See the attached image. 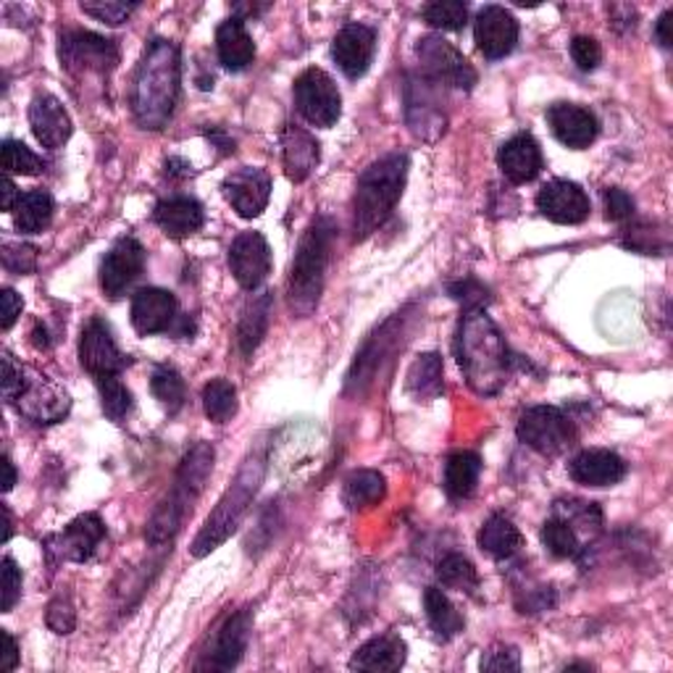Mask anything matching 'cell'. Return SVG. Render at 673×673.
Instances as JSON below:
<instances>
[{
  "mask_svg": "<svg viewBox=\"0 0 673 673\" xmlns=\"http://www.w3.org/2000/svg\"><path fill=\"white\" fill-rule=\"evenodd\" d=\"M455 358H458L463 379L476 395H497L508 384L514 355L505 345L500 329L484 313V308L466 311L463 315L458 336H455Z\"/></svg>",
  "mask_w": 673,
  "mask_h": 673,
  "instance_id": "obj_1",
  "label": "cell"
},
{
  "mask_svg": "<svg viewBox=\"0 0 673 673\" xmlns=\"http://www.w3.org/2000/svg\"><path fill=\"white\" fill-rule=\"evenodd\" d=\"M182 61L172 40H151L132 82V116L143 130L158 132L172 122L179 101Z\"/></svg>",
  "mask_w": 673,
  "mask_h": 673,
  "instance_id": "obj_2",
  "label": "cell"
},
{
  "mask_svg": "<svg viewBox=\"0 0 673 673\" xmlns=\"http://www.w3.org/2000/svg\"><path fill=\"white\" fill-rule=\"evenodd\" d=\"M411 161L405 153H390L379 158L358 177L353 198V237L366 240L376 229L384 227L392 210L403 198L405 179H408Z\"/></svg>",
  "mask_w": 673,
  "mask_h": 673,
  "instance_id": "obj_3",
  "label": "cell"
},
{
  "mask_svg": "<svg viewBox=\"0 0 673 673\" xmlns=\"http://www.w3.org/2000/svg\"><path fill=\"white\" fill-rule=\"evenodd\" d=\"M214 447L208 442H198L179 463V472L174 476V487L161 500V505L153 514L151 524H147V542L151 545H166L179 535L182 524H185L187 514H193L195 503L206 487L210 472H214Z\"/></svg>",
  "mask_w": 673,
  "mask_h": 673,
  "instance_id": "obj_4",
  "label": "cell"
},
{
  "mask_svg": "<svg viewBox=\"0 0 673 673\" xmlns=\"http://www.w3.org/2000/svg\"><path fill=\"white\" fill-rule=\"evenodd\" d=\"M334 221L329 216H319L300 237L298 252H294L290 266V279H287V300L290 311L300 319L311 315L319 306L321 292H324V277L329 258H332L334 245Z\"/></svg>",
  "mask_w": 673,
  "mask_h": 673,
  "instance_id": "obj_5",
  "label": "cell"
},
{
  "mask_svg": "<svg viewBox=\"0 0 673 673\" xmlns=\"http://www.w3.org/2000/svg\"><path fill=\"white\" fill-rule=\"evenodd\" d=\"M263 474H266V463L258 453L250 455V458L242 463V468L237 472L231 487L224 493L219 505L214 508V514L208 516L200 535L195 537L193 542L195 558H206L208 552H214L216 547H221L231 535H235V529L242 521L245 510H248V505L252 503V497H256L258 487H261Z\"/></svg>",
  "mask_w": 673,
  "mask_h": 673,
  "instance_id": "obj_6",
  "label": "cell"
},
{
  "mask_svg": "<svg viewBox=\"0 0 673 673\" xmlns=\"http://www.w3.org/2000/svg\"><path fill=\"white\" fill-rule=\"evenodd\" d=\"M61 66L76 80L84 76H108L122 61L116 40L90 30H66L59 40Z\"/></svg>",
  "mask_w": 673,
  "mask_h": 673,
  "instance_id": "obj_7",
  "label": "cell"
},
{
  "mask_svg": "<svg viewBox=\"0 0 673 673\" xmlns=\"http://www.w3.org/2000/svg\"><path fill=\"white\" fill-rule=\"evenodd\" d=\"M516 434L524 445H529L539 455H547V458H556L577 442V426L556 405L526 408L518 418Z\"/></svg>",
  "mask_w": 673,
  "mask_h": 673,
  "instance_id": "obj_8",
  "label": "cell"
},
{
  "mask_svg": "<svg viewBox=\"0 0 673 673\" xmlns=\"http://www.w3.org/2000/svg\"><path fill=\"white\" fill-rule=\"evenodd\" d=\"M416 55L424 80L458 90H472L476 84V72L466 55L447 40H442L439 34L421 38L416 42Z\"/></svg>",
  "mask_w": 673,
  "mask_h": 673,
  "instance_id": "obj_9",
  "label": "cell"
},
{
  "mask_svg": "<svg viewBox=\"0 0 673 673\" xmlns=\"http://www.w3.org/2000/svg\"><path fill=\"white\" fill-rule=\"evenodd\" d=\"M294 105L298 114L308 124L329 130L340 122L342 114V95L332 76L324 69H306L303 74L294 80Z\"/></svg>",
  "mask_w": 673,
  "mask_h": 673,
  "instance_id": "obj_10",
  "label": "cell"
},
{
  "mask_svg": "<svg viewBox=\"0 0 673 673\" xmlns=\"http://www.w3.org/2000/svg\"><path fill=\"white\" fill-rule=\"evenodd\" d=\"M403 332H405V315H392L390 321H384L382 329L376 334H371V340L363 345L361 353L355 355L353 369L348 374V392H361L366 390L382 371V363L390 361V355L395 353L397 345H403Z\"/></svg>",
  "mask_w": 673,
  "mask_h": 673,
  "instance_id": "obj_11",
  "label": "cell"
},
{
  "mask_svg": "<svg viewBox=\"0 0 673 673\" xmlns=\"http://www.w3.org/2000/svg\"><path fill=\"white\" fill-rule=\"evenodd\" d=\"M80 363L87 374L101 379V376L122 374V371L130 366V358L118 350L114 334H111V329L105 321L90 319L82 329Z\"/></svg>",
  "mask_w": 673,
  "mask_h": 673,
  "instance_id": "obj_12",
  "label": "cell"
},
{
  "mask_svg": "<svg viewBox=\"0 0 673 673\" xmlns=\"http://www.w3.org/2000/svg\"><path fill=\"white\" fill-rule=\"evenodd\" d=\"M105 539V524L97 514L76 516L61 535L45 539V552L55 560H72L84 563L95 556V550Z\"/></svg>",
  "mask_w": 673,
  "mask_h": 673,
  "instance_id": "obj_13",
  "label": "cell"
},
{
  "mask_svg": "<svg viewBox=\"0 0 673 673\" xmlns=\"http://www.w3.org/2000/svg\"><path fill=\"white\" fill-rule=\"evenodd\" d=\"M518 34H521V27H518L514 13L505 11L503 6H484L476 13L474 40L487 61H500L514 53Z\"/></svg>",
  "mask_w": 673,
  "mask_h": 673,
  "instance_id": "obj_14",
  "label": "cell"
},
{
  "mask_svg": "<svg viewBox=\"0 0 673 673\" xmlns=\"http://www.w3.org/2000/svg\"><path fill=\"white\" fill-rule=\"evenodd\" d=\"M229 269L242 290H258L271 273V248L261 231H242L229 248Z\"/></svg>",
  "mask_w": 673,
  "mask_h": 673,
  "instance_id": "obj_15",
  "label": "cell"
},
{
  "mask_svg": "<svg viewBox=\"0 0 673 673\" xmlns=\"http://www.w3.org/2000/svg\"><path fill=\"white\" fill-rule=\"evenodd\" d=\"M221 189L229 206L237 210V216H242V219H256V216H261L266 206H269L271 177L266 168L242 166L224 179Z\"/></svg>",
  "mask_w": 673,
  "mask_h": 673,
  "instance_id": "obj_16",
  "label": "cell"
},
{
  "mask_svg": "<svg viewBox=\"0 0 673 673\" xmlns=\"http://www.w3.org/2000/svg\"><path fill=\"white\" fill-rule=\"evenodd\" d=\"M17 408L21 416L34 421V424H55L72 408V397L53 379L30 374L17 400Z\"/></svg>",
  "mask_w": 673,
  "mask_h": 673,
  "instance_id": "obj_17",
  "label": "cell"
},
{
  "mask_svg": "<svg viewBox=\"0 0 673 673\" xmlns=\"http://www.w3.org/2000/svg\"><path fill=\"white\" fill-rule=\"evenodd\" d=\"M145 269V248L135 237H122L114 248L105 252L101 263V287L108 298H122L137 282Z\"/></svg>",
  "mask_w": 673,
  "mask_h": 673,
  "instance_id": "obj_18",
  "label": "cell"
},
{
  "mask_svg": "<svg viewBox=\"0 0 673 673\" xmlns=\"http://www.w3.org/2000/svg\"><path fill=\"white\" fill-rule=\"evenodd\" d=\"M250 629H252V613L250 608L237 610L231 613L227 621L221 623V629L216 631L214 644L206 652V661L198 669L206 671H231L237 663L242 661L245 650L250 642Z\"/></svg>",
  "mask_w": 673,
  "mask_h": 673,
  "instance_id": "obj_19",
  "label": "cell"
},
{
  "mask_svg": "<svg viewBox=\"0 0 673 673\" xmlns=\"http://www.w3.org/2000/svg\"><path fill=\"white\" fill-rule=\"evenodd\" d=\"M376 53V32L366 24H345L332 42V59L348 80H361Z\"/></svg>",
  "mask_w": 673,
  "mask_h": 673,
  "instance_id": "obj_20",
  "label": "cell"
},
{
  "mask_svg": "<svg viewBox=\"0 0 673 673\" xmlns=\"http://www.w3.org/2000/svg\"><path fill=\"white\" fill-rule=\"evenodd\" d=\"M547 124H550L558 143L571 147V151H584L598 139L600 132L592 111L577 103H552L547 108Z\"/></svg>",
  "mask_w": 673,
  "mask_h": 673,
  "instance_id": "obj_21",
  "label": "cell"
},
{
  "mask_svg": "<svg viewBox=\"0 0 673 673\" xmlns=\"http://www.w3.org/2000/svg\"><path fill=\"white\" fill-rule=\"evenodd\" d=\"M429 80H408L405 84V116L411 132L421 139H434L445 132V114Z\"/></svg>",
  "mask_w": 673,
  "mask_h": 673,
  "instance_id": "obj_22",
  "label": "cell"
},
{
  "mask_svg": "<svg viewBox=\"0 0 673 673\" xmlns=\"http://www.w3.org/2000/svg\"><path fill=\"white\" fill-rule=\"evenodd\" d=\"M537 208L556 224H581L589 216V198L577 182L552 179L537 193Z\"/></svg>",
  "mask_w": 673,
  "mask_h": 673,
  "instance_id": "obj_23",
  "label": "cell"
},
{
  "mask_svg": "<svg viewBox=\"0 0 673 673\" xmlns=\"http://www.w3.org/2000/svg\"><path fill=\"white\" fill-rule=\"evenodd\" d=\"M177 298L161 287H143L132 298V327L137 334H161L177 324Z\"/></svg>",
  "mask_w": 673,
  "mask_h": 673,
  "instance_id": "obj_24",
  "label": "cell"
},
{
  "mask_svg": "<svg viewBox=\"0 0 673 673\" xmlns=\"http://www.w3.org/2000/svg\"><path fill=\"white\" fill-rule=\"evenodd\" d=\"M30 126L38 143L48 151H59L72 137V118L61 101L51 93H38L30 103Z\"/></svg>",
  "mask_w": 673,
  "mask_h": 673,
  "instance_id": "obj_25",
  "label": "cell"
},
{
  "mask_svg": "<svg viewBox=\"0 0 673 673\" xmlns=\"http://www.w3.org/2000/svg\"><path fill=\"white\" fill-rule=\"evenodd\" d=\"M497 166H500L503 177L510 182V185H526V182L537 179V174L542 172L545 161H542V147L531 135L510 137L508 143L500 147L497 153Z\"/></svg>",
  "mask_w": 673,
  "mask_h": 673,
  "instance_id": "obj_26",
  "label": "cell"
},
{
  "mask_svg": "<svg viewBox=\"0 0 673 673\" xmlns=\"http://www.w3.org/2000/svg\"><path fill=\"white\" fill-rule=\"evenodd\" d=\"M153 221L158 224L161 231L172 240H185V237L195 235L206 221V210L189 195H172L156 203L153 210Z\"/></svg>",
  "mask_w": 673,
  "mask_h": 673,
  "instance_id": "obj_27",
  "label": "cell"
},
{
  "mask_svg": "<svg viewBox=\"0 0 673 673\" xmlns=\"http://www.w3.org/2000/svg\"><path fill=\"white\" fill-rule=\"evenodd\" d=\"M627 463L613 451H584L568 463V474L584 487H613L627 476Z\"/></svg>",
  "mask_w": 673,
  "mask_h": 673,
  "instance_id": "obj_28",
  "label": "cell"
},
{
  "mask_svg": "<svg viewBox=\"0 0 673 673\" xmlns=\"http://www.w3.org/2000/svg\"><path fill=\"white\" fill-rule=\"evenodd\" d=\"M282 161L290 182H306L321 161V145L311 132L298 124H287L282 132Z\"/></svg>",
  "mask_w": 673,
  "mask_h": 673,
  "instance_id": "obj_29",
  "label": "cell"
},
{
  "mask_svg": "<svg viewBox=\"0 0 673 673\" xmlns=\"http://www.w3.org/2000/svg\"><path fill=\"white\" fill-rule=\"evenodd\" d=\"M408 658V644L400 640V634H379L374 640L355 650L350 658V669L353 671H371V673H392L400 671Z\"/></svg>",
  "mask_w": 673,
  "mask_h": 673,
  "instance_id": "obj_30",
  "label": "cell"
},
{
  "mask_svg": "<svg viewBox=\"0 0 673 673\" xmlns=\"http://www.w3.org/2000/svg\"><path fill=\"white\" fill-rule=\"evenodd\" d=\"M216 53H219L221 66L229 72H242L256 59V42L245 30V21L240 17L227 19L216 30Z\"/></svg>",
  "mask_w": 673,
  "mask_h": 673,
  "instance_id": "obj_31",
  "label": "cell"
},
{
  "mask_svg": "<svg viewBox=\"0 0 673 673\" xmlns=\"http://www.w3.org/2000/svg\"><path fill=\"white\" fill-rule=\"evenodd\" d=\"M269 315H271V292L252 294L248 306L242 308L240 327H237V345H240L242 355H252L258 350V345H261L266 332H269Z\"/></svg>",
  "mask_w": 673,
  "mask_h": 673,
  "instance_id": "obj_32",
  "label": "cell"
},
{
  "mask_svg": "<svg viewBox=\"0 0 673 673\" xmlns=\"http://www.w3.org/2000/svg\"><path fill=\"white\" fill-rule=\"evenodd\" d=\"M476 539H479L482 550L487 552V556H493L495 560L514 558L524 547V537L521 531H518V526L500 514L489 516L487 521L482 524L479 537Z\"/></svg>",
  "mask_w": 673,
  "mask_h": 673,
  "instance_id": "obj_33",
  "label": "cell"
},
{
  "mask_svg": "<svg viewBox=\"0 0 673 673\" xmlns=\"http://www.w3.org/2000/svg\"><path fill=\"white\" fill-rule=\"evenodd\" d=\"M482 476V458L472 451L453 453L445 463V493L453 500H466L474 495Z\"/></svg>",
  "mask_w": 673,
  "mask_h": 673,
  "instance_id": "obj_34",
  "label": "cell"
},
{
  "mask_svg": "<svg viewBox=\"0 0 673 673\" xmlns=\"http://www.w3.org/2000/svg\"><path fill=\"white\" fill-rule=\"evenodd\" d=\"M445 369H442V358L437 353H424L413 361V366L408 369V376H405V390H408L411 397L421 400H434L442 395L445 390Z\"/></svg>",
  "mask_w": 673,
  "mask_h": 673,
  "instance_id": "obj_35",
  "label": "cell"
},
{
  "mask_svg": "<svg viewBox=\"0 0 673 673\" xmlns=\"http://www.w3.org/2000/svg\"><path fill=\"white\" fill-rule=\"evenodd\" d=\"M387 495V482L379 472H371V468H358L345 479V487H342V503L348 505L350 510H366L374 508L384 500Z\"/></svg>",
  "mask_w": 673,
  "mask_h": 673,
  "instance_id": "obj_36",
  "label": "cell"
},
{
  "mask_svg": "<svg viewBox=\"0 0 673 673\" xmlns=\"http://www.w3.org/2000/svg\"><path fill=\"white\" fill-rule=\"evenodd\" d=\"M424 610H426V619H429L432 631L439 636L442 642L453 640V636H458L460 631L466 629V621H463L458 608H455L451 598H447V594L437 587H429L424 592Z\"/></svg>",
  "mask_w": 673,
  "mask_h": 673,
  "instance_id": "obj_37",
  "label": "cell"
},
{
  "mask_svg": "<svg viewBox=\"0 0 673 673\" xmlns=\"http://www.w3.org/2000/svg\"><path fill=\"white\" fill-rule=\"evenodd\" d=\"M11 214L21 235H38V231L48 229L53 219V198L45 189H32V193L21 195Z\"/></svg>",
  "mask_w": 673,
  "mask_h": 673,
  "instance_id": "obj_38",
  "label": "cell"
},
{
  "mask_svg": "<svg viewBox=\"0 0 673 673\" xmlns=\"http://www.w3.org/2000/svg\"><path fill=\"white\" fill-rule=\"evenodd\" d=\"M203 411L214 424H227L237 413V390L227 379H210L203 387Z\"/></svg>",
  "mask_w": 673,
  "mask_h": 673,
  "instance_id": "obj_39",
  "label": "cell"
},
{
  "mask_svg": "<svg viewBox=\"0 0 673 673\" xmlns=\"http://www.w3.org/2000/svg\"><path fill=\"white\" fill-rule=\"evenodd\" d=\"M437 579L442 587L458 589V592L466 594H476V589H479V573H476L474 563L458 556V552L442 558V563L437 566Z\"/></svg>",
  "mask_w": 673,
  "mask_h": 673,
  "instance_id": "obj_40",
  "label": "cell"
},
{
  "mask_svg": "<svg viewBox=\"0 0 673 673\" xmlns=\"http://www.w3.org/2000/svg\"><path fill=\"white\" fill-rule=\"evenodd\" d=\"M539 539L547 547V552H552L556 558H579L581 556V539L573 526H568L563 518L552 516L550 521L542 524V531H539Z\"/></svg>",
  "mask_w": 673,
  "mask_h": 673,
  "instance_id": "obj_41",
  "label": "cell"
},
{
  "mask_svg": "<svg viewBox=\"0 0 673 673\" xmlns=\"http://www.w3.org/2000/svg\"><path fill=\"white\" fill-rule=\"evenodd\" d=\"M151 392H153V397H156L168 413H177L182 405H185V397H187L185 379H182L179 371L172 369V366H156V369H153Z\"/></svg>",
  "mask_w": 673,
  "mask_h": 673,
  "instance_id": "obj_42",
  "label": "cell"
},
{
  "mask_svg": "<svg viewBox=\"0 0 673 673\" xmlns=\"http://www.w3.org/2000/svg\"><path fill=\"white\" fill-rule=\"evenodd\" d=\"M556 516L563 518L568 526H573V531H584V535H598L602 526V510L594 503L584 500H558L556 503Z\"/></svg>",
  "mask_w": 673,
  "mask_h": 673,
  "instance_id": "obj_43",
  "label": "cell"
},
{
  "mask_svg": "<svg viewBox=\"0 0 673 673\" xmlns=\"http://www.w3.org/2000/svg\"><path fill=\"white\" fill-rule=\"evenodd\" d=\"M424 21L434 30L458 32L468 24V6L460 0H434L424 9Z\"/></svg>",
  "mask_w": 673,
  "mask_h": 673,
  "instance_id": "obj_44",
  "label": "cell"
},
{
  "mask_svg": "<svg viewBox=\"0 0 673 673\" xmlns=\"http://www.w3.org/2000/svg\"><path fill=\"white\" fill-rule=\"evenodd\" d=\"M97 392H101L103 413L111 421H124L126 413L132 411V392L118 376H101L95 379Z\"/></svg>",
  "mask_w": 673,
  "mask_h": 673,
  "instance_id": "obj_45",
  "label": "cell"
},
{
  "mask_svg": "<svg viewBox=\"0 0 673 673\" xmlns=\"http://www.w3.org/2000/svg\"><path fill=\"white\" fill-rule=\"evenodd\" d=\"M0 153H3L6 174H21V177H38L42 168H45V164H42V158L34 156L30 147H27L24 143H19V139H6L3 147H0Z\"/></svg>",
  "mask_w": 673,
  "mask_h": 673,
  "instance_id": "obj_46",
  "label": "cell"
},
{
  "mask_svg": "<svg viewBox=\"0 0 673 673\" xmlns=\"http://www.w3.org/2000/svg\"><path fill=\"white\" fill-rule=\"evenodd\" d=\"M623 248L644 252V256H652V252H663L669 250V240H665V231H652L650 224H634V227L623 229Z\"/></svg>",
  "mask_w": 673,
  "mask_h": 673,
  "instance_id": "obj_47",
  "label": "cell"
},
{
  "mask_svg": "<svg viewBox=\"0 0 673 673\" xmlns=\"http://www.w3.org/2000/svg\"><path fill=\"white\" fill-rule=\"evenodd\" d=\"M137 6L139 3H124V0H84L82 11L103 24L118 27L137 11Z\"/></svg>",
  "mask_w": 673,
  "mask_h": 673,
  "instance_id": "obj_48",
  "label": "cell"
},
{
  "mask_svg": "<svg viewBox=\"0 0 673 673\" xmlns=\"http://www.w3.org/2000/svg\"><path fill=\"white\" fill-rule=\"evenodd\" d=\"M0 261H3V269L9 273L27 277V273L38 269V248L24 242H3V248H0Z\"/></svg>",
  "mask_w": 673,
  "mask_h": 673,
  "instance_id": "obj_49",
  "label": "cell"
},
{
  "mask_svg": "<svg viewBox=\"0 0 673 673\" xmlns=\"http://www.w3.org/2000/svg\"><path fill=\"white\" fill-rule=\"evenodd\" d=\"M602 200H605V219L623 224L629 219H634V198L627 193V189L621 187H608L605 193H602Z\"/></svg>",
  "mask_w": 673,
  "mask_h": 673,
  "instance_id": "obj_50",
  "label": "cell"
},
{
  "mask_svg": "<svg viewBox=\"0 0 673 673\" xmlns=\"http://www.w3.org/2000/svg\"><path fill=\"white\" fill-rule=\"evenodd\" d=\"M571 59L581 72H594L602 61V48L594 38H587V34H579V38L571 40Z\"/></svg>",
  "mask_w": 673,
  "mask_h": 673,
  "instance_id": "obj_51",
  "label": "cell"
},
{
  "mask_svg": "<svg viewBox=\"0 0 673 673\" xmlns=\"http://www.w3.org/2000/svg\"><path fill=\"white\" fill-rule=\"evenodd\" d=\"M521 669V655L510 644H495L482 655V671H518Z\"/></svg>",
  "mask_w": 673,
  "mask_h": 673,
  "instance_id": "obj_52",
  "label": "cell"
},
{
  "mask_svg": "<svg viewBox=\"0 0 673 673\" xmlns=\"http://www.w3.org/2000/svg\"><path fill=\"white\" fill-rule=\"evenodd\" d=\"M27 376H30L27 369L13 361L11 353H3V397L9 400V403H17L21 390H24L27 384Z\"/></svg>",
  "mask_w": 673,
  "mask_h": 673,
  "instance_id": "obj_53",
  "label": "cell"
},
{
  "mask_svg": "<svg viewBox=\"0 0 673 673\" xmlns=\"http://www.w3.org/2000/svg\"><path fill=\"white\" fill-rule=\"evenodd\" d=\"M451 294L458 300V303L466 306V311H479V308H484V303L489 300L487 287L476 282V279H463V282L453 284Z\"/></svg>",
  "mask_w": 673,
  "mask_h": 673,
  "instance_id": "obj_54",
  "label": "cell"
},
{
  "mask_svg": "<svg viewBox=\"0 0 673 673\" xmlns=\"http://www.w3.org/2000/svg\"><path fill=\"white\" fill-rule=\"evenodd\" d=\"M21 598V571L13 558H3V613H9Z\"/></svg>",
  "mask_w": 673,
  "mask_h": 673,
  "instance_id": "obj_55",
  "label": "cell"
},
{
  "mask_svg": "<svg viewBox=\"0 0 673 673\" xmlns=\"http://www.w3.org/2000/svg\"><path fill=\"white\" fill-rule=\"evenodd\" d=\"M48 627H51L55 634H69V631L74 629V610L63 598L53 600L51 608H48Z\"/></svg>",
  "mask_w": 673,
  "mask_h": 673,
  "instance_id": "obj_56",
  "label": "cell"
},
{
  "mask_svg": "<svg viewBox=\"0 0 673 673\" xmlns=\"http://www.w3.org/2000/svg\"><path fill=\"white\" fill-rule=\"evenodd\" d=\"M0 306H3V319H0V327H3V332H9V329L17 324V319L21 315V308H24V303H21V298L17 292L6 287V290L0 292Z\"/></svg>",
  "mask_w": 673,
  "mask_h": 673,
  "instance_id": "obj_57",
  "label": "cell"
},
{
  "mask_svg": "<svg viewBox=\"0 0 673 673\" xmlns=\"http://www.w3.org/2000/svg\"><path fill=\"white\" fill-rule=\"evenodd\" d=\"M0 636H3V642H6V650L0 652V673H11L19 665V644L9 634V631H3Z\"/></svg>",
  "mask_w": 673,
  "mask_h": 673,
  "instance_id": "obj_58",
  "label": "cell"
},
{
  "mask_svg": "<svg viewBox=\"0 0 673 673\" xmlns=\"http://www.w3.org/2000/svg\"><path fill=\"white\" fill-rule=\"evenodd\" d=\"M655 40L661 42L663 48H671V45H673V11H671V9L665 11L661 19H658V24H655Z\"/></svg>",
  "mask_w": 673,
  "mask_h": 673,
  "instance_id": "obj_59",
  "label": "cell"
},
{
  "mask_svg": "<svg viewBox=\"0 0 673 673\" xmlns=\"http://www.w3.org/2000/svg\"><path fill=\"white\" fill-rule=\"evenodd\" d=\"M19 198L21 195H17V185H13V179L9 177V174H6L3 177V210H13V206H17L19 203Z\"/></svg>",
  "mask_w": 673,
  "mask_h": 673,
  "instance_id": "obj_60",
  "label": "cell"
},
{
  "mask_svg": "<svg viewBox=\"0 0 673 673\" xmlns=\"http://www.w3.org/2000/svg\"><path fill=\"white\" fill-rule=\"evenodd\" d=\"M3 474H6V479H3V493H11L13 484H17V472H13V463H11L9 458H3Z\"/></svg>",
  "mask_w": 673,
  "mask_h": 673,
  "instance_id": "obj_61",
  "label": "cell"
},
{
  "mask_svg": "<svg viewBox=\"0 0 673 673\" xmlns=\"http://www.w3.org/2000/svg\"><path fill=\"white\" fill-rule=\"evenodd\" d=\"M32 336H34V348H40V350H48L51 348V340H48V332H45V327H34V332H32Z\"/></svg>",
  "mask_w": 673,
  "mask_h": 673,
  "instance_id": "obj_62",
  "label": "cell"
},
{
  "mask_svg": "<svg viewBox=\"0 0 673 673\" xmlns=\"http://www.w3.org/2000/svg\"><path fill=\"white\" fill-rule=\"evenodd\" d=\"M3 516H6V529H3V542H9V537H11V529H13V521H11V510H9V505H3Z\"/></svg>",
  "mask_w": 673,
  "mask_h": 673,
  "instance_id": "obj_63",
  "label": "cell"
}]
</instances>
